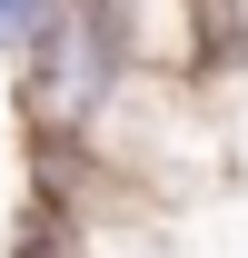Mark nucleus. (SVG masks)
Instances as JSON below:
<instances>
[{"mask_svg":"<svg viewBox=\"0 0 248 258\" xmlns=\"http://www.w3.org/2000/svg\"><path fill=\"white\" fill-rule=\"evenodd\" d=\"M129 80H139V70H129L109 10L60 0V20L20 50V109H30V139H80V149H90L99 129L119 119Z\"/></svg>","mask_w":248,"mask_h":258,"instance_id":"1","label":"nucleus"}]
</instances>
